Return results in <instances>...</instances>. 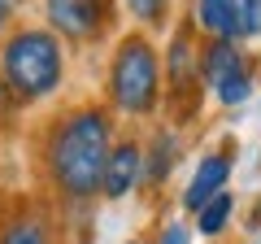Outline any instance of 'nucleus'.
<instances>
[{"mask_svg": "<svg viewBox=\"0 0 261 244\" xmlns=\"http://www.w3.org/2000/svg\"><path fill=\"white\" fill-rule=\"evenodd\" d=\"M130 244H140V240H130Z\"/></svg>", "mask_w": 261, "mask_h": 244, "instance_id": "19", "label": "nucleus"}, {"mask_svg": "<svg viewBox=\"0 0 261 244\" xmlns=\"http://www.w3.org/2000/svg\"><path fill=\"white\" fill-rule=\"evenodd\" d=\"M5 27H9V9L0 5V35H5Z\"/></svg>", "mask_w": 261, "mask_h": 244, "instance_id": "17", "label": "nucleus"}, {"mask_svg": "<svg viewBox=\"0 0 261 244\" xmlns=\"http://www.w3.org/2000/svg\"><path fill=\"white\" fill-rule=\"evenodd\" d=\"M200 87H209V96L226 109L244 105L257 87L252 57L235 39H205V48H200Z\"/></svg>", "mask_w": 261, "mask_h": 244, "instance_id": "4", "label": "nucleus"}, {"mask_svg": "<svg viewBox=\"0 0 261 244\" xmlns=\"http://www.w3.org/2000/svg\"><path fill=\"white\" fill-rule=\"evenodd\" d=\"M0 244H53V227L44 214H13L0 227Z\"/></svg>", "mask_w": 261, "mask_h": 244, "instance_id": "11", "label": "nucleus"}, {"mask_svg": "<svg viewBox=\"0 0 261 244\" xmlns=\"http://www.w3.org/2000/svg\"><path fill=\"white\" fill-rule=\"evenodd\" d=\"M178 135L170 131V127H161V131H152V140L144 144V183L148 188H161L170 175H174L178 166Z\"/></svg>", "mask_w": 261, "mask_h": 244, "instance_id": "9", "label": "nucleus"}, {"mask_svg": "<svg viewBox=\"0 0 261 244\" xmlns=\"http://www.w3.org/2000/svg\"><path fill=\"white\" fill-rule=\"evenodd\" d=\"M9 101H13V92H9V83H5V75H0V109H5Z\"/></svg>", "mask_w": 261, "mask_h": 244, "instance_id": "16", "label": "nucleus"}, {"mask_svg": "<svg viewBox=\"0 0 261 244\" xmlns=\"http://www.w3.org/2000/svg\"><path fill=\"white\" fill-rule=\"evenodd\" d=\"M161 244H192V231H187V223H166V231H161Z\"/></svg>", "mask_w": 261, "mask_h": 244, "instance_id": "15", "label": "nucleus"}, {"mask_svg": "<svg viewBox=\"0 0 261 244\" xmlns=\"http://www.w3.org/2000/svg\"><path fill=\"white\" fill-rule=\"evenodd\" d=\"M140 183H144V144L113 140L109 161H105V179H100V197L105 201H126Z\"/></svg>", "mask_w": 261, "mask_h": 244, "instance_id": "6", "label": "nucleus"}, {"mask_svg": "<svg viewBox=\"0 0 261 244\" xmlns=\"http://www.w3.org/2000/svg\"><path fill=\"white\" fill-rule=\"evenodd\" d=\"M109 149H113V122L105 109L83 105V109H70L65 118H57V127L48 131V149H44L53 188L65 201L100 197Z\"/></svg>", "mask_w": 261, "mask_h": 244, "instance_id": "1", "label": "nucleus"}, {"mask_svg": "<svg viewBox=\"0 0 261 244\" xmlns=\"http://www.w3.org/2000/svg\"><path fill=\"white\" fill-rule=\"evenodd\" d=\"M0 75L9 83L13 101H44L65 79V53L61 39L48 27H22L5 35L0 44Z\"/></svg>", "mask_w": 261, "mask_h": 244, "instance_id": "2", "label": "nucleus"}, {"mask_svg": "<svg viewBox=\"0 0 261 244\" xmlns=\"http://www.w3.org/2000/svg\"><path fill=\"white\" fill-rule=\"evenodd\" d=\"M192 27L205 39H235V0H196Z\"/></svg>", "mask_w": 261, "mask_h": 244, "instance_id": "10", "label": "nucleus"}, {"mask_svg": "<svg viewBox=\"0 0 261 244\" xmlns=\"http://www.w3.org/2000/svg\"><path fill=\"white\" fill-rule=\"evenodd\" d=\"M122 5H126V13L135 22H140V27H166L170 22V5H174V0H122Z\"/></svg>", "mask_w": 261, "mask_h": 244, "instance_id": "13", "label": "nucleus"}, {"mask_svg": "<svg viewBox=\"0 0 261 244\" xmlns=\"http://www.w3.org/2000/svg\"><path fill=\"white\" fill-rule=\"evenodd\" d=\"M261 39V0H235V44Z\"/></svg>", "mask_w": 261, "mask_h": 244, "instance_id": "14", "label": "nucleus"}, {"mask_svg": "<svg viewBox=\"0 0 261 244\" xmlns=\"http://www.w3.org/2000/svg\"><path fill=\"white\" fill-rule=\"evenodd\" d=\"M48 31L70 44H92L113 27V0H44Z\"/></svg>", "mask_w": 261, "mask_h": 244, "instance_id": "5", "label": "nucleus"}, {"mask_svg": "<svg viewBox=\"0 0 261 244\" xmlns=\"http://www.w3.org/2000/svg\"><path fill=\"white\" fill-rule=\"evenodd\" d=\"M0 5H5V9H9V13H13V9H18V5H22V0H0Z\"/></svg>", "mask_w": 261, "mask_h": 244, "instance_id": "18", "label": "nucleus"}, {"mask_svg": "<svg viewBox=\"0 0 261 244\" xmlns=\"http://www.w3.org/2000/svg\"><path fill=\"white\" fill-rule=\"evenodd\" d=\"M231 214H235V197L231 192H218L214 201H205V205L196 209V231L200 235H222L231 227Z\"/></svg>", "mask_w": 261, "mask_h": 244, "instance_id": "12", "label": "nucleus"}, {"mask_svg": "<svg viewBox=\"0 0 261 244\" xmlns=\"http://www.w3.org/2000/svg\"><path fill=\"white\" fill-rule=\"evenodd\" d=\"M231 166H235L231 153H209V157H200L196 175L187 179V188H183V209H187V214H196V209L205 205V201H214L218 192H226Z\"/></svg>", "mask_w": 261, "mask_h": 244, "instance_id": "8", "label": "nucleus"}, {"mask_svg": "<svg viewBox=\"0 0 261 244\" xmlns=\"http://www.w3.org/2000/svg\"><path fill=\"white\" fill-rule=\"evenodd\" d=\"M166 70H170V96H174V101L192 96V101H196V87H200V53H196L192 31H187V27L174 31V39H170Z\"/></svg>", "mask_w": 261, "mask_h": 244, "instance_id": "7", "label": "nucleus"}, {"mask_svg": "<svg viewBox=\"0 0 261 244\" xmlns=\"http://www.w3.org/2000/svg\"><path fill=\"white\" fill-rule=\"evenodd\" d=\"M109 105L122 109L126 118H152L161 109V57L148 35H126L118 39L109 61Z\"/></svg>", "mask_w": 261, "mask_h": 244, "instance_id": "3", "label": "nucleus"}]
</instances>
